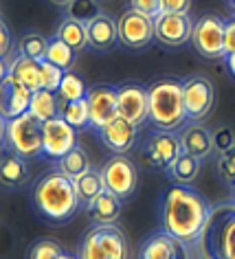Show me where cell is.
Returning <instances> with one entry per match:
<instances>
[{
    "instance_id": "obj_1",
    "label": "cell",
    "mask_w": 235,
    "mask_h": 259,
    "mask_svg": "<svg viewBox=\"0 0 235 259\" xmlns=\"http://www.w3.org/2000/svg\"><path fill=\"white\" fill-rule=\"evenodd\" d=\"M211 204L187 185H174L165 191L161 200V226L189 246L202 235Z\"/></svg>"
},
{
    "instance_id": "obj_2",
    "label": "cell",
    "mask_w": 235,
    "mask_h": 259,
    "mask_svg": "<svg viewBox=\"0 0 235 259\" xmlns=\"http://www.w3.org/2000/svg\"><path fill=\"white\" fill-rule=\"evenodd\" d=\"M33 206L51 222H66L80 209V198L75 191V180L64 171H49L33 185L31 191Z\"/></svg>"
},
{
    "instance_id": "obj_3",
    "label": "cell",
    "mask_w": 235,
    "mask_h": 259,
    "mask_svg": "<svg viewBox=\"0 0 235 259\" xmlns=\"http://www.w3.org/2000/svg\"><path fill=\"white\" fill-rule=\"evenodd\" d=\"M149 97V123L156 130L176 132L185 125L187 108L182 97V81L174 77H163L147 86Z\"/></svg>"
},
{
    "instance_id": "obj_4",
    "label": "cell",
    "mask_w": 235,
    "mask_h": 259,
    "mask_svg": "<svg viewBox=\"0 0 235 259\" xmlns=\"http://www.w3.org/2000/svg\"><path fill=\"white\" fill-rule=\"evenodd\" d=\"M195 250L200 259H235V202L211 206Z\"/></svg>"
},
{
    "instance_id": "obj_5",
    "label": "cell",
    "mask_w": 235,
    "mask_h": 259,
    "mask_svg": "<svg viewBox=\"0 0 235 259\" xmlns=\"http://www.w3.org/2000/svg\"><path fill=\"white\" fill-rule=\"evenodd\" d=\"M3 137L9 152L20 154L22 158L42 156V121L31 112H24L16 119L3 121Z\"/></svg>"
},
{
    "instance_id": "obj_6",
    "label": "cell",
    "mask_w": 235,
    "mask_h": 259,
    "mask_svg": "<svg viewBox=\"0 0 235 259\" xmlns=\"http://www.w3.org/2000/svg\"><path fill=\"white\" fill-rule=\"evenodd\" d=\"M80 259H128V242L116 224H95L80 244Z\"/></svg>"
},
{
    "instance_id": "obj_7",
    "label": "cell",
    "mask_w": 235,
    "mask_h": 259,
    "mask_svg": "<svg viewBox=\"0 0 235 259\" xmlns=\"http://www.w3.org/2000/svg\"><path fill=\"white\" fill-rule=\"evenodd\" d=\"M101 176L106 183V189L119 196L121 200H130L136 193L139 169L126 154H114L112 158H108L106 165L101 167Z\"/></svg>"
},
{
    "instance_id": "obj_8",
    "label": "cell",
    "mask_w": 235,
    "mask_h": 259,
    "mask_svg": "<svg viewBox=\"0 0 235 259\" xmlns=\"http://www.w3.org/2000/svg\"><path fill=\"white\" fill-rule=\"evenodd\" d=\"M116 24H119V42L128 49H143L152 40H156L154 18L143 11L130 7L116 18Z\"/></svg>"
},
{
    "instance_id": "obj_9",
    "label": "cell",
    "mask_w": 235,
    "mask_h": 259,
    "mask_svg": "<svg viewBox=\"0 0 235 259\" xmlns=\"http://www.w3.org/2000/svg\"><path fill=\"white\" fill-rule=\"evenodd\" d=\"M191 42L195 51L207 60L224 57V20L213 14L202 16L198 22H193Z\"/></svg>"
},
{
    "instance_id": "obj_10",
    "label": "cell",
    "mask_w": 235,
    "mask_h": 259,
    "mask_svg": "<svg viewBox=\"0 0 235 259\" xmlns=\"http://www.w3.org/2000/svg\"><path fill=\"white\" fill-rule=\"evenodd\" d=\"M182 97L189 121H202L213 110L215 103V88L209 77L193 75L182 81Z\"/></svg>"
},
{
    "instance_id": "obj_11",
    "label": "cell",
    "mask_w": 235,
    "mask_h": 259,
    "mask_svg": "<svg viewBox=\"0 0 235 259\" xmlns=\"http://www.w3.org/2000/svg\"><path fill=\"white\" fill-rule=\"evenodd\" d=\"M77 145V130L68 125L62 116L42 123V156L60 160Z\"/></svg>"
},
{
    "instance_id": "obj_12",
    "label": "cell",
    "mask_w": 235,
    "mask_h": 259,
    "mask_svg": "<svg viewBox=\"0 0 235 259\" xmlns=\"http://www.w3.org/2000/svg\"><path fill=\"white\" fill-rule=\"evenodd\" d=\"M143 152H145V160L154 169H169L182 152L180 137L165 130H156L147 137Z\"/></svg>"
},
{
    "instance_id": "obj_13",
    "label": "cell",
    "mask_w": 235,
    "mask_h": 259,
    "mask_svg": "<svg viewBox=\"0 0 235 259\" xmlns=\"http://www.w3.org/2000/svg\"><path fill=\"white\" fill-rule=\"evenodd\" d=\"M116 97H119V114L126 116L134 125H143L149 121V97L147 88L134 81H126L116 86Z\"/></svg>"
},
{
    "instance_id": "obj_14",
    "label": "cell",
    "mask_w": 235,
    "mask_h": 259,
    "mask_svg": "<svg viewBox=\"0 0 235 259\" xmlns=\"http://www.w3.org/2000/svg\"><path fill=\"white\" fill-rule=\"evenodd\" d=\"M139 259H191L189 244L167 231L152 233L139 248Z\"/></svg>"
},
{
    "instance_id": "obj_15",
    "label": "cell",
    "mask_w": 235,
    "mask_h": 259,
    "mask_svg": "<svg viewBox=\"0 0 235 259\" xmlns=\"http://www.w3.org/2000/svg\"><path fill=\"white\" fill-rule=\"evenodd\" d=\"M88 110H90V125L101 130L110 121L119 116V97L116 86H95L86 95Z\"/></svg>"
},
{
    "instance_id": "obj_16",
    "label": "cell",
    "mask_w": 235,
    "mask_h": 259,
    "mask_svg": "<svg viewBox=\"0 0 235 259\" xmlns=\"http://www.w3.org/2000/svg\"><path fill=\"white\" fill-rule=\"evenodd\" d=\"M156 24V40L165 47H182L185 42L191 40L193 22L189 14H167L161 11L154 18Z\"/></svg>"
},
{
    "instance_id": "obj_17",
    "label": "cell",
    "mask_w": 235,
    "mask_h": 259,
    "mask_svg": "<svg viewBox=\"0 0 235 259\" xmlns=\"http://www.w3.org/2000/svg\"><path fill=\"white\" fill-rule=\"evenodd\" d=\"M0 112H3V121L16 119L24 112H29L31 99H33V90L20 86L16 79H11L9 75L3 77L0 81Z\"/></svg>"
},
{
    "instance_id": "obj_18",
    "label": "cell",
    "mask_w": 235,
    "mask_h": 259,
    "mask_svg": "<svg viewBox=\"0 0 235 259\" xmlns=\"http://www.w3.org/2000/svg\"><path fill=\"white\" fill-rule=\"evenodd\" d=\"M136 127L139 125H134L130 119L119 114L116 119L110 121L106 127L99 130V137L103 141V145H106L112 154H128L134 147Z\"/></svg>"
},
{
    "instance_id": "obj_19",
    "label": "cell",
    "mask_w": 235,
    "mask_h": 259,
    "mask_svg": "<svg viewBox=\"0 0 235 259\" xmlns=\"http://www.w3.org/2000/svg\"><path fill=\"white\" fill-rule=\"evenodd\" d=\"M180 145L182 150L189 152L191 156L195 158H207L209 154L215 150V141H213V134L209 132L205 125H200L198 121L189 123V125L182 127L180 132Z\"/></svg>"
},
{
    "instance_id": "obj_20",
    "label": "cell",
    "mask_w": 235,
    "mask_h": 259,
    "mask_svg": "<svg viewBox=\"0 0 235 259\" xmlns=\"http://www.w3.org/2000/svg\"><path fill=\"white\" fill-rule=\"evenodd\" d=\"M88 42L90 47L97 51H110L119 42V24L114 18H110L106 14L97 16L95 20H90L88 24Z\"/></svg>"
},
{
    "instance_id": "obj_21",
    "label": "cell",
    "mask_w": 235,
    "mask_h": 259,
    "mask_svg": "<svg viewBox=\"0 0 235 259\" xmlns=\"http://www.w3.org/2000/svg\"><path fill=\"white\" fill-rule=\"evenodd\" d=\"M11 79H16L20 86L33 90V93H37V90H42V83H40V62L33 60V57H27V55H18L14 57L9 64H7V73ZM3 75V77H5Z\"/></svg>"
},
{
    "instance_id": "obj_22",
    "label": "cell",
    "mask_w": 235,
    "mask_h": 259,
    "mask_svg": "<svg viewBox=\"0 0 235 259\" xmlns=\"http://www.w3.org/2000/svg\"><path fill=\"white\" fill-rule=\"evenodd\" d=\"M121 206H123V200L106 189L86 211H88V218L95 224H116V220L121 215Z\"/></svg>"
},
{
    "instance_id": "obj_23",
    "label": "cell",
    "mask_w": 235,
    "mask_h": 259,
    "mask_svg": "<svg viewBox=\"0 0 235 259\" xmlns=\"http://www.w3.org/2000/svg\"><path fill=\"white\" fill-rule=\"evenodd\" d=\"M75 191H77V198H80V204L84 209H88V206L106 191L101 169H88L84 176L75 178Z\"/></svg>"
},
{
    "instance_id": "obj_24",
    "label": "cell",
    "mask_w": 235,
    "mask_h": 259,
    "mask_svg": "<svg viewBox=\"0 0 235 259\" xmlns=\"http://www.w3.org/2000/svg\"><path fill=\"white\" fill-rule=\"evenodd\" d=\"M27 158H22L20 154L7 152L3 156V163H0V180H3V187L7 189H18L24 180H27Z\"/></svg>"
},
{
    "instance_id": "obj_25",
    "label": "cell",
    "mask_w": 235,
    "mask_h": 259,
    "mask_svg": "<svg viewBox=\"0 0 235 259\" xmlns=\"http://www.w3.org/2000/svg\"><path fill=\"white\" fill-rule=\"evenodd\" d=\"M29 112L33 114L35 119H40L42 123L57 119V116L62 114V101L53 90H37V93H33Z\"/></svg>"
},
{
    "instance_id": "obj_26",
    "label": "cell",
    "mask_w": 235,
    "mask_h": 259,
    "mask_svg": "<svg viewBox=\"0 0 235 259\" xmlns=\"http://www.w3.org/2000/svg\"><path fill=\"white\" fill-rule=\"evenodd\" d=\"M55 37L64 40L70 49L77 51V53L84 51L86 47H90V42H88V27L84 22L73 20V18H66V20L60 22V27H57V31H55Z\"/></svg>"
},
{
    "instance_id": "obj_27",
    "label": "cell",
    "mask_w": 235,
    "mask_h": 259,
    "mask_svg": "<svg viewBox=\"0 0 235 259\" xmlns=\"http://www.w3.org/2000/svg\"><path fill=\"white\" fill-rule=\"evenodd\" d=\"M167 171H169V176H172V180L176 185H187L189 187L200 174V158H195L189 152L182 150L180 156L174 160V165L169 167Z\"/></svg>"
},
{
    "instance_id": "obj_28",
    "label": "cell",
    "mask_w": 235,
    "mask_h": 259,
    "mask_svg": "<svg viewBox=\"0 0 235 259\" xmlns=\"http://www.w3.org/2000/svg\"><path fill=\"white\" fill-rule=\"evenodd\" d=\"M57 169L60 171H64L68 178H80V176H84L88 169H93V165H90V156H88V152L84 150V147H80V145H75L73 150H70L68 154H64V156L57 160Z\"/></svg>"
},
{
    "instance_id": "obj_29",
    "label": "cell",
    "mask_w": 235,
    "mask_h": 259,
    "mask_svg": "<svg viewBox=\"0 0 235 259\" xmlns=\"http://www.w3.org/2000/svg\"><path fill=\"white\" fill-rule=\"evenodd\" d=\"M62 119L73 125L77 132L86 130L90 125V110H88V101L86 99H77V101H66L62 103Z\"/></svg>"
},
{
    "instance_id": "obj_30",
    "label": "cell",
    "mask_w": 235,
    "mask_h": 259,
    "mask_svg": "<svg viewBox=\"0 0 235 259\" xmlns=\"http://www.w3.org/2000/svg\"><path fill=\"white\" fill-rule=\"evenodd\" d=\"M75 55H77V51L70 49L64 40H60V37H51V40H49V49H47V55H44V60H49L51 64L60 66L62 70H73Z\"/></svg>"
},
{
    "instance_id": "obj_31",
    "label": "cell",
    "mask_w": 235,
    "mask_h": 259,
    "mask_svg": "<svg viewBox=\"0 0 235 259\" xmlns=\"http://www.w3.org/2000/svg\"><path fill=\"white\" fill-rule=\"evenodd\" d=\"M88 95V88L84 79L80 75L75 73V70H66L64 73V79L60 83V90H57V97H60L62 103L66 101H77V99H86Z\"/></svg>"
},
{
    "instance_id": "obj_32",
    "label": "cell",
    "mask_w": 235,
    "mask_h": 259,
    "mask_svg": "<svg viewBox=\"0 0 235 259\" xmlns=\"http://www.w3.org/2000/svg\"><path fill=\"white\" fill-rule=\"evenodd\" d=\"M66 16L77 22L88 24L97 16H101V7L97 0H70V5L66 7Z\"/></svg>"
},
{
    "instance_id": "obj_33",
    "label": "cell",
    "mask_w": 235,
    "mask_h": 259,
    "mask_svg": "<svg viewBox=\"0 0 235 259\" xmlns=\"http://www.w3.org/2000/svg\"><path fill=\"white\" fill-rule=\"evenodd\" d=\"M18 49H20L22 55L33 57V60L42 62L44 55H47V49H49V40L42 33H35V31H31V33L20 37V44H18Z\"/></svg>"
},
{
    "instance_id": "obj_34",
    "label": "cell",
    "mask_w": 235,
    "mask_h": 259,
    "mask_svg": "<svg viewBox=\"0 0 235 259\" xmlns=\"http://www.w3.org/2000/svg\"><path fill=\"white\" fill-rule=\"evenodd\" d=\"M64 73H66V70H62L60 66L51 64L49 60H42L40 62V83H42V90H53V93H57V90H60V83L64 79Z\"/></svg>"
},
{
    "instance_id": "obj_35",
    "label": "cell",
    "mask_w": 235,
    "mask_h": 259,
    "mask_svg": "<svg viewBox=\"0 0 235 259\" xmlns=\"http://www.w3.org/2000/svg\"><path fill=\"white\" fill-rule=\"evenodd\" d=\"M64 248L53 239H40L31 246L29 259H62Z\"/></svg>"
},
{
    "instance_id": "obj_36",
    "label": "cell",
    "mask_w": 235,
    "mask_h": 259,
    "mask_svg": "<svg viewBox=\"0 0 235 259\" xmlns=\"http://www.w3.org/2000/svg\"><path fill=\"white\" fill-rule=\"evenodd\" d=\"M218 169H220L222 180H224L226 185L235 187V147H231L228 152H222L220 154Z\"/></svg>"
},
{
    "instance_id": "obj_37",
    "label": "cell",
    "mask_w": 235,
    "mask_h": 259,
    "mask_svg": "<svg viewBox=\"0 0 235 259\" xmlns=\"http://www.w3.org/2000/svg\"><path fill=\"white\" fill-rule=\"evenodd\" d=\"M213 141H215V150H218L220 154L228 152L231 147H235V132L231 127H222L213 134Z\"/></svg>"
},
{
    "instance_id": "obj_38",
    "label": "cell",
    "mask_w": 235,
    "mask_h": 259,
    "mask_svg": "<svg viewBox=\"0 0 235 259\" xmlns=\"http://www.w3.org/2000/svg\"><path fill=\"white\" fill-rule=\"evenodd\" d=\"M0 55H3V68L7 70V64L11 62V33H9V27L7 22L0 24Z\"/></svg>"
},
{
    "instance_id": "obj_39",
    "label": "cell",
    "mask_w": 235,
    "mask_h": 259,
    "mask_svg": "<svg viewBox=\"0 0 235 259\" xmlns=\"http://www.w3.org/2000/svg\"><path fill=\"white\" fill-rule=\"evenodd\" d=\"M130 7L156 18L161 14V0H130Z\"/></svg>"
},
{
    "instance_id": "obj_40",
    "label": "cell",
    "mask_w": 235,
    "mask_h": 259,
    "mask_svg": "<svg viewBox=\"0 0 235 259\" xmlns=\"http://www.w3.org/2000/svg\"><path fill=\"white\" fill-rule=\"evenodd\" d=\"M191 0H161V11L167 14H189Z\"/></svg>"
},
{
    "instance_id": "obj_41",
    "label": "cell",
    "mask_w": 235,
    "mask_h": 259,
    "mask_svg": "<svg viewBox=\"0 0 235 259\" xmlns=\"http://www.w3.org/2000/svg\"><path fill=\"white\" fill-rule=\"evenodd\" d=\"M235 55V18L224 22V57Z\"/></svg>"
},
{
    "instance_id": "obj_42",
    "label": "cell",
    "mask_w": 235,
    "mask_h": 259,
    "mask_svg": "<svg viewBox=\"0 0 235 259\" xmlns=\"http://www.w3.org/2000/svg\"><path fill=\"white\" fill-rule=\"evenodd\" d=\"M226 66H228V70H231V75L235 77V55H228L226 57Z\"/></svg>"
},
{
    "instance_id": "obj_43",
    "label": "cell",
    "mask_w": 235,
    "mask_h": 259,
    "mask_svg": "<svg viewBox=\"0 0 235 259\" xmlns=\"http://www.w3.org/2000/svg\"><path fill=\"white\" fill-rule=\"evenodd\" d=\"M51 5H55V7H62V9H66L68 5H70V0H49Z\"/></svg>"
},
{
    "instance_id": "obj_44",
    "label": "cell",
    "mask_w": 235,
    "mask_h": 259,
    "mask_svg": "<svg viewBox=\"0 0 235 259\" xmlns=\"http://www.w3.org/2000/svg\"><path fill=\"white\" fill-rule=\"evenodd\" d=\"M226 5H228V9H231L233 14H235V0H226Z\"/></svg>"
},
{
    "instance_id": "obj_45",
    "label": "cell",
    "mask_w": 235,
    "mask_h": 259,
    "mask_svg": "<svg viewBox=\"0 0 235 259\" xmlns=\"http://www.w3.org/2000/svg\"><path fill=\"white\" fill-rule=\"evenodd\" d=\"M62 259H80V257H75V255H68V252H64Z\"/></svg>"
},
{
    "instance_id": "obj_46",
    "label": "cell",
    "mask_w": 235,
    "mask_h": 259,
    "mask_svg": "<svg viewBox=\"0 0 235 259\" xmlns=\"http://www.w3.org/2000/svg\"><path fill=\"white\" fill-rule=\"evenodd\" d=\"M233 189H235V187H233Z\"/></svg>"
},
{
    "instance_id": "obj_47",
    "label": "cell",
    "mask_w": 235,
    "mask_h": 259,
    "mask_svg": "<svg viewBox=\"0 0 235 259\" xmlns=\"http://www.w3.org/2000/svg\"><path fill=\"white\" fill-rule=\"evenodd\" d=\"M198 259H200V257H198Z\"/></svg>"
}]
</instances>
